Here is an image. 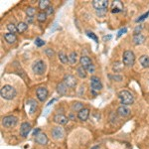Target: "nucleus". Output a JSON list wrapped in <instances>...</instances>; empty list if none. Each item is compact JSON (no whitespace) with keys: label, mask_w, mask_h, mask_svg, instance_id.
I'll return each instance as SVG.
<instances>
[{"label":"nucleus","mask_w":149,"mask_h":149,"mask_svg":"<svg viewBox=\"0 0 149 149\" xmlns=\"http://www.w3.org/2000/svg\"><path fill=\"white\" fill-rule=\"evenodd\" d=\"M16 95H17L16 90L12 86L5 85L2 86L1 90H0V95H1V97L4 98V100H11L16 97Z\"/></svg>","instance_id":"f257e3e1"},{"label":"nucleus","mask_w":149,"mask_h":149,"mask_svg":"<svg viewBox=\"0 0 149 149\" xmlns=\"http://www.w3.org/2000/svg\"><path fill=\"white\" fill-rule=\"evenodd\" d=\"M118 97L120 100V102L123 105H129L132 104L134 102V97L131 93H129L128 91H121L120 93H118Z\"/></svg>","instance_id":"f03ea898"},{"label":"nucleus","mask_w":149,"mask_h":149,"mask_svg":"<svg viewBox=\"0 0 149 149\" xmlns=\"http://www.w3.org/2000/svg\"><path fill=\"white\" fill-rule=\"evenodd\" d=\"M93 6L97 10V14H103L107 9L109 1L107 0H93Z\"/></svg>","instance_id":"7ed1b4c3"},{"label":"nucleus","mask_w":149,"mask_h":149,"mask_svg":"<svg viewBox=\"0 0 149 149\" xmlns=\"http://www.w3.org/2000/svg\"><path fill=\"white\" fill-rule=\"evenodd\" d=\"M135 62V56H134L133 52L127 50L123 53V56H122V63L125 65L126 67H132Z\"/></svg>","instance_id":"20e7f679"},{"label":"nucleus","mask_w":149,"mask_h":149,"mask_svg":"<svg viewBox=\"0 0 149 149\" xmlns=\"http://www.w3.org/2000/svg\"><path fill=\"white\" fill-rule=\"evenodd\" d=\"M91 88H92V92L93 95H97V93L102 91V84L98 77L93 76L92 78H91Z\"/></svg>","instance_id":"39448f33"},{"label":"nucleus","mask_w":149,"mask_h":149,"mask_svg":"<svg viewBox=\"0 0 149 149\" xmlns=\"http://www.w3.org/2000/svg\"><path fill=\"white\" fill-rule=\"evenodd\" d=\"M32 70L36 74H39V76H41V74H43L45 73V70H46V64H45V62L42 61V60H38V61H36L35 63L33 64Z\"/></svg>","instance_id":"423d86ee"},{"label":"nucleus","mask_w":149,"mask_h":149,"mask_svg":"<svg viewBox=\"0 0 149 149\" xmlns=\"http://www.w3.org/2000/svg\"><path fill=\"white\" fill-rule=\"evenodd\" d=\"M17 117L14 116V115H7V116H4L2 118V125L6 128H12L16 125L17 123Z\"/></svg>","instance_id":"0eeeda50"},{"label":"nucleus","mask_w":149,"mask_h":149,"mask_svg":"<svg viewBox=\"0 0 149 149\" xmlns=\"http://www.w3.org/2000/svg\"><path fill=\"white\" fill-rule=\"evenodd\" d=\"M36 95H37V97L40 102H45L48 97V90L45 86H40L36 91Z\"/></svg>","instance_id":"6e6552de"},{"label":"nucleus","mask_w":149,"mask_h":149,"mask_svg":"<svg viewBox=\"0 0 149 149\" xmlns=\"http://www.w3.org/2000/svg\"><path fill=\"white\" fill-rule=\"evenodd\" d=\"M63 81L65 83V85H66L68 88H74V86H77V80L76 78H74V76H72V74H66V76L64 77V80Z\"/></svg>","instance_id":"1a4fd4ad"},{"label":"nucleus","mask_w":149,"mask_h":149,"mask_svg":"<svg viewBox=\"0 0 149 149\" xmlns=\"http://www.w3.org/2000/svg\"><path fill=\"white\" fill-rule=\"evenodd\" d=\"M31 131V125L28 122H23L20 126V135L22 137H27Z\"/></svg>","instance_id":"9d476101"},{"label":"nucleus","mask_w":149,"mask_h":149,"mask_svg":"<svg viewBox=\"0 0 149 149\" xmlns=\"http://www.w3.org/2000/svg\"><path fill=\"white\" fill-rule=\"evenodd\" d=\"M54 121L57 122V123H59L60 125H65V124L68 123L69 118L66 116V115H64L62 113H57L54 116Z\"/></svg>","instance_id":"9b49d317"},{"label":"nucleus","mask_w":149,"mask_h":149,"mask_svg":"<svg viewBox=\"0 0 149 149\" xmlns=\"http://www.w3.org/2000/svg\"><path fill=\"white\" fill-rule=\"evenodd\" d=\"M80 64H81V67H83V68H84V69H86V70H88L91 66H93L92 60H91L88 56H83V57H81V59H80Z\"/></svg>","instance_id":"f8f14e48"},{"label":"nucleus","mask_w":149,"mask_h":149,"mask_svg":"<svg viewBox=\"0 0 149 149\" xmlns=\"http://www.w3.org/2000/svg\"><path fill=\"white\" fill-rule=\"evenodd\" d=\"M88 116H90V109H86V107H85V109H83L78 112V118L81 121L88 120Z\"/></svg>","instance_id":"ddd939ff"},{"label":"nucleus","mask_w":149,"mask_h":149,"mask_svg":"<svg viewBox=\"0 0 149 149\" xmlns=\"http://www.w3.org/2000/svg\"><path fill=\"white\" fill-rule=\"evenodd\" d=\"M35 141L40 145H46L48 143V137L45 133H39L37 136H35Z\"/></svg>","instance_id":"4468645a"},{"label":"nucleus","mask_w":149,"mask_h":149,"mask_svg":"<svg viewBox=\"0 0 149 149\" xmlns=\"http://www.w3.org/2000/svg\"><path fill=\"white\" fill-rule=\"evenodd\" d=\"M52 135L55 139H61L64 136V130L61 127H54L52 130Z\"/></svg>","instance_id":"2eb2a0df"},{"label":"nucleus","mask_w":149,"mask_h":149,"mask_svg":"<svg viewBox=\"0 0 149 149\" xmlns=\"http://www.w3.org/2000/svg\"><path fill=\"white\" fill-rule=\"evenodd\" d=\"M117 114L120 115L122 117H126L130 114V109L126 107V105H121L117 109Z\"/></svg>","instance_id":"dca6fc26"},{"label":"nucleus","mask_w":149,"mask_h":149,"mask_svg":"<svg viewBox=\"0 0 149 149\" xmlns=\"http://www.w3.org/2000/svg\"><path fill=\"white\" fill-rule=\"evenodd\" d=\"M37 102H36L35 100H27V105L29 107V113L30 114H34V112L36 111V109H37Z\"/></svg>","instance_id":"f3484780"},{"label":"nucleus","mask_w":149,"mask_h":149,"mask_svg":"<svg viewBox=\"0 0 149 149\" xmlns=\"http://www.w3.org/2000/svg\"><path fill=\"white\" fill-rule=\"evenodd\" d=\"M132 41H133V44L134 45H141V44H143L144 41H145V37H144L142 34L134 35Z\"/></svg>","instance_id":"a211bd4d"},{"label":"nucleus","mask_w":149,"mask_h":149,"mask_svg":"<svg viewBox=\"0 0 149 149\" xmlns=\"http://www.w3.org/2000/svg\"><path fill=\"white\" fill-rule=\"evenodd\" d=\"M4 39L7 41V43L12 44V43H15L17 41V37L15 34H12V33H5L4 34Z\"/></svg>","instance_id":"6ab92c4d"},{"label":"nucleus","mask_w":149,"mask_h":149,"mask_svg":"<svg viewBox=\"0 0 149 149\" xmlns=\"http://www.w3.org/2000/svg\"><path fill=\"white\" fill-rule=\"evenodd\" d=\"M139 63L143 68H149V56H146V55L141 56L139 58Z\"/></svg>","instance_id":"aec40b11"},{"label":"nucleus","mask_w":149,"mask_h":149,"mask_svg":"<svg viewBox=\"0 0 149 149\" xmlns=\"http://www.w3.org/2000/svg\"><path fill=\"white\" fill-rule=\"evenodd\" d=\"M67 88H68V86L65 85L64 81H62V83H59L57 85V92L60 93V95H65L67 92Z\"/></svg>","instance_id":"412c9836"},{"label":"nucleus","mask_w":149,"mask_h":149,"mask_svg":"<svg viewBox=\"0 0 149 149\" xmlns=\"http://www.w3.org/2000/svg\"><path fill=\"white\" fill-rule=\"evenodd\" d=\"M83 109H85L84 107V104L81 102H74L73 104H72V109L74 110V111H80V110H81Z\"/></svg>","instance_id":"4be33fe9"},{"label":"nucleus","mask_w":149,"mask_h":149,"mask_svg":"<svg viewBox=\"0 0 149 149\" xmlns=\"http://www.w3.org/2000/svg\"><path fill=\"white\" fill-rule=\"evenodd\" d=\"M77 57H78V54L76 52H72L71 54L68 56V60H69V63L72 65H74L77 63Z\"/></svg>","instance_id":"5701e85b"},{"label":"nucleus","mask_w":149,"mask_h":149,"mask_svg":"<svg viewBox=\"0 0 149 149\" xmlns=\"http://www.w3.org/2000/svg\"><path fill=\"white\" fill-rule=\"evenodd\" d=\"M50 6V1L49 0H40L39 1V8L42 10H46L48 7Z\"/></svg>","instance_id":"b1692460"},{"label":"nucleus","mask_w":149,"mask_h":149,"mask_svg":"<svg viewBox=\"0 0 149 149\" xmlns=\"http://www.w3.org/2000/svg\"><path fill=\"white\" fill-rule=\"evenodd\" d=\"M37 20L39 21V22H45V21L47 20L46 12H44V11L39 12V13H38V15H37Z\"/></svg>","instance_id":"393cba45"},{"label":"nucleus","mask_w":149,"mask_h":149,"mask_svg":"<svg viewBox=\"0 0 149 149\" xmlns=\"http://www.w3.org/2000/svg\"><path fill=\"white\" fill-rule=\"evenodd\" d=\"M77 73H78V76L81 79H85L86 77V70L84 69L83 67H79L77 69Z\"/></svg>","instance_id":"a878e982"},{"label":"nucleus","mask_w":149,"mask_h":149,"mask_svg":"<svg viewBox=\"0 0 149 149\" xmlns=\"http://www.w3.org/2000/svg\"><path fill=\"white\" fill-rule=\"evenodd\" d=\"M27 28H28V25H27V23H25V22H20L17 25V29H18L19 33L25 32V31L27 30Z\"/></svg>","instance_id":"bb28decb"},{"label":"nucleus","mask_w":149,"mask_h":149,"mask_svg":"<svg viewBox=\"0 0 149 149\" xmlns=\"http://www.w3.org/2000/svg\"><path fill=\"white\" fill-rule=\"evenodd\" d=\"M59 59H60V61H61L63 64H67L69 62L68 56H67V55L65 54L63 51H61V52L59 53Z\"/></svg>","instance_id":"cd10ccee"},{"label":"nucleus","mask_w":149,"mask_h":149,"mask_svg":"<svg viewBox=\"0 0 149 149\" xmlns=\"http://www.w3.org/2000/svg\"><path fill=\"white\" fill-rule=\"evenodd\" d=\"M7 29H8L9 33H12V34H15L16 32H18L17 26L14 25L13 23H9L8 25H7Z\"/></svg>","instance_id":"c85d7f7f"},{"label":"nucleus","mask_w":149,"mask_h":149,"mask_svg":"<svg viewBox=\"0 0 149 149\" xmlns=\"http://www.w3.org/2000/svg\"><path fill=\"white\" fill-rule=\"evenodd\" d=\"M35 13H36V9L34 7H28L26 9V14H27L28 17H34Z\"/></svg>","instance_id":"c756f323"},{"label":"nucleus","mask_w":149,"mask_h":149,"mask_svg":"<svg viewBox=\"0 0 149 149\" xmlns=\"http://www.w3.org/2000/svg\"><path fill=\"white\" fill-rule=\"evenodd\" d=\"M86 35H88L90 38H92V39L95 41V42H97V43L98 42V38L97 37V35H95L93 32H91V31H86Z\"/></svg>","instance_id":"7c9ffc66"},{"label":"nucleus","mask_w":149,"mask_h":149,"mask_svg":"<svg viewBox=\"0 0 149 149\" xmlns=\"http://www.w3.org/2000/svg\"><path fill=\"white\" fill-rule=\"evenodd\" d=\"M123 63H119V62H116L114 63V66H113V70L115 72H118V71H121V69L123 68Z\"/></svg>","instance_id":"2f4dec72"},{"label":"nucleus","mask_w":149,"mask_h":149,"mask_svg":"<svg viewBox=\"0 0 149 149\" xmlns=\"http://www.w3.org/2000/svg\"><path fill=\"white\" fill-rule=\"evenodd\" d=\"M45 44H46V42H45L44 40L40 39V38H37L36 41H35V45L37 47H42V46H44Z\"/></svg>","instance_id":"473e14b6"},{"label":"nucleus","mask_w":149,"mask_h":149,"mask_svg":"<svg viewBox=\"0 0 149 149\" xmlns=\"http://www.w3.org/2000/svg\"><path fill=\"white\" fill-rule=\"evenodd\" d=\"M148 16H149V11H148V12H146V13H144L143 15H141L140 17L136 19V22H140V21H142V20H144V19L147 18Z\"/></svg>","instance_id":"72a5a7b5"},{"label":"nucleus","mask_w":149,"mask_h":149,"mask_svg":"<svg viewBox=\"0 0 149 149\" xmlns=\"http://www.w3.org/2000/svg\"><path fill=\"white\" fill-rule=\"evenodd\" d=\"M45 12H46L47 15H51V14L54 13V7L50 5V6L46 9V11H45Z\"/></svg>","instance_id":"f704fd0d"},{"label":"nucleus","mask_w":149,"mask_h":149,"mask_svg":"<svg viewBox=\"0 0 149 149\" xmlns=\"http://www.w3.org/2000/svg\"><path fill=\"white\" fill-rule=\"evenodd\" d=\"M142 29V25H138L137 27L134 29V35H137V34H140V31Z\"/></svg>","instance_id":"c9c22d12"},{"label":"nucleus","mask_w":149,"mask_h":149,"mask_svg":"<svg viewBox=\"0 0 149 149\" xmlns=\"http://www.w3.org/2000/svg\"><path fill=\"white\" fill-rule=\"evenodd\" d=\"M109 78L112 79V80H116L117 81H120L122 80L121 76H109Z\"/></svg>","instance_id":"e433bc0d"},{"label":"nucleus","mask_w":149,"mask_h":149,"mask_svg":"<svg viewBox=\"0 0 149 149\" xmlns=\"http://www.w3.org/2000/svg\"><path fill=\"white\" fill-rule=\"evenodd\" d=\"M126 31H127V29H126V28H122V29H120V30L118 31V33H117V37H120V36H121L122 34L126 33Z\"/></svg>","instance_id":"4c0bfd02"},{"label":"nucleus","mask_w":149,"mask_h":149,"mask_svg":"<svg viewBox=\"0 0 149 149\" xmlns=\"http://www.w3.org/2000/svg\"><path fill=\"white\" fill-rule=\"evenodd\" d=\"M46 53H47L48 55H49V57H53V56H54V51L51 50V49H47Z\"/></svg>","instance_id":"58836bf2"},{"label":"nucleus","mask_w":149,"mask_h":149,"mask_svg":"<svg viewBox=\"0 0 149 149\" xmlns=\"http://www.w3.org/2000/svg\"><path fill=\"white\" fill-rule=\"evenodd\" d=\"M86 71H88V73H93V72H95V66H93H93H91L90 68L86 70Z\"/></svg>","instance_id":"ea45409f"},{"label":"nucleus","mask_w":149,"mask_h":149,"mask_svg":"<svg viewBox=\"0 0 149 149\" xmlns=\"http://www.w3.org/2000/svg\"><path fill=\"white\" fill-rule=\"evenodd\" d=\"M39 133H40V128H37V129H35L34 132H33V135H34V136H37Z\"/></svg>","instance_id":"a19ab883"},{"label":"nucleus","mask_w":149,"mask_h":149,"mask_svg":"<svg viewBox=\"0 0 149 149\" xmlns=\"http://www.w3.org/2000/svg\"><path fill=\"white\" fill-rule=\"evenodd\" d=\"M103 41H107V40H110L111 39V35H109V36H103Z\"/></svg>","instance_id":"79ce46f5"},{"label":"nucleus","mask_w":149,"mask_h":149,"mask_svg":"<svg viewBox=\"0 0 149 149\" xmlns=\"http://www.w3.org/2000/svg\"><path fill=\"white\" fill-rule=\"evenodd\" d=\"M33 21V17H28L27 16V23H31Z\"/></svg>","instance_id":"37998d69"},{"label":"nucleus","mask_w":149,"mask_h":149,"mask_svg":"<svg viewBox=\"0 0 149 149\" xmlns=\"http://www.w3.org/2000/svg\"><path fill=\"white\" fill-rule=\"evenodd\" d=\"M55 100H55V98H53V100H50V102H49V103H48V104H47V105H48V107H49V105H51V104H52V103H53V102H55Z\"/></svg>","instance_id":"c03bdc74"},{"label":"nucleus","mask_w":149,"mask_h":149,"mask_svg":"<svg viewBox=\"0 0 149 149\" xmlns=\"http://www.w3.org/2000/svg\"><path fill=\"white\" fill-rule=\"evenodd\" d=\"M92 149H100V148L98 145H95V146H93V147H92Z\"/></svg>","instance_id":"a18cd8bd"}]
</instances>
